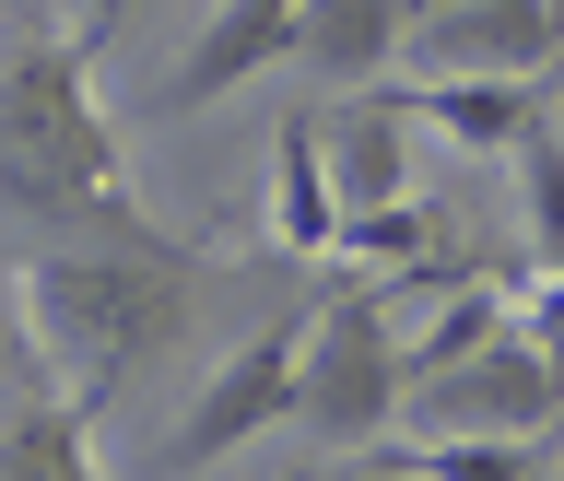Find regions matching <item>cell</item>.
<instances>
[{
	"label": "cell",
	"instance_id": "obj_12",
	"mask_svg": "<svg viewBox=\"0 0 564 481\" xmlns=\"http://www.w3.org/2000/svg\"><path fill=\"white\" fill-rule=\"evenodd\" d=\"M0 470H70V481H83V470H95V412L47 376L24 412L0 423Z\"/></svg>",
	"mask_w": 564,
	"mask_h": 481
},
{
	"label": "cell",
	"instance_id": "obj_14",
	"mask_svg": "<svg viewBox=\"0 0 564 481\" xmlns=\"http://www.w3.org/2000/svg\"><path fill=\"white\" fill-rule=\"evenodd\" d=\"M341 259H365V271H423L435 259V211L400 188V200H377V211H341Z\"/></svg>",
	"mask_w": 564,
	"mask_h": 481
},
{
	"label": "cell",
	"instance_id": "obj_11",
	"mask_svg": "<svg viewBox=\"0 0 564 481\" xmlns=\"http://www.w3.org/2000/svg\"><path fill=\"white\" fill-rule=\"evenodd\" d=\"M317 130H329V176H341V211H377V200H400V188H412V165H400V130H412V118H400L377 83H365V106L317 118Z\"/></svg>",
	"mask_w": 564,
	"mask_h": 481
},
{
	"label": "cell",
	"instance_id": "obj_3",
	"mask_svg": "<svg viewBox=\"0 0 564 481\" xmlns=\"http://www.w3.org/2000/svg\"><path fill=\"white\" fill-rule=\"evenodd\" d=\"M388 282H352V294H317L306 306V376H294V423L317 447L377 458L400 435V400H412V364H400V329H388Z\"/></svg>",
	"mask_w": 564,
	"mask_h": 481
},
{
	"label": "cell",
	"instance_id": "obj_20",
	"mask_svg": "<svg viewBox=\"0 0 564 481\" xmlns=\"http://www.w3.org/2000/svg\"><path fill=\"white\" fill-rule=\"evenodd\" d=\"M0 24H12V0H0Z\"/></svg>",
	"mask_w": 564,
	"mask_h": 481
},
{
	"label": "cell",
	"instance_id": "obj_8",
	"mask_svg": "<svg viewBox=\"0 0 564 481\" xmlns=\"http://www.w3.org/2000/svg\"><path fill=\"white\" fill-rule=\"evenodd\" d=\"M423 70H553L564 59V0H447L412 24Z\"/></svg>",
	"mask_w": 564,
	"mask_h": 481
},
{
	"label": "cell",
	"instance_id": "obj_6",
	"mask_svg": "<svg viewBox=\"0 0 564 481\" xmlns=\"http://www.w3.org/2000/svg\"><path fill=\"white\" fill-rule=\"evenodd\" d=\"M294 12H306V0H224V12L176 47V70L153 83V118H200V106H224L236 83H259L271 59H294Z\"/></svg>",
	"mask_w": 564,
	"mask_h": 481
},
{
	"label": "cell",
	"instance_id": "obj_15",
	"mask_svg": "<svg viewBox=\"0 0 564 481\" xmlns=\"http://www.w3.org/2000/svg\"><path fill=\"white\" fill-rule=\"evenodd\" d=\"M518 211H529V259L564 271V141H553V118L518 141Z\"/></svg>",
	"mask_w": 564,
	"mask_h": 481
},
{
	"label": "cell",
	"instance_id": "obj_16",
	"mask_svg": "<svg viewBox=\"0 0 564 481\" xmlns=\"http://www.w3.org/2000/svg\"><path fill=\"white\" fill-rule=\"evenodd\" d=\"M47 12H59V24H70V35H83V47L106 59V47H118V35H130L141 12H153V0H47Z\"/></svg>",
	"mask_w": 564,
	"mask_h": 481
},
{
	"label": "cell",
	"instance_id": "obj_10",
	"mask_svg": "<svg viewBox=\"0 0 564 481\" xmlns=\"http://www.w3.org/2000/svg\"><path fill=\"white\" fill-rule=\"evenodd\" d=\"M400 47H412V0H306L294 12V59L329 83H388Z\"/></svg>",
	"mask_w": 564,
	"mask_h": 481
},
{
	"label": "cell",
	"instance_id": "obj_19",
	"mask_svg": "<svg viewBox=\"0 0 564 481\" xmlns=\"http://www.w3.org/2000/svg\"><path fill=\"white\" fill-rule=\"evenodd\" d=\"M423 12H447V0H412V24H423Z\"/></svg>",
	"mask_w": 564,
	"mask_h": 481
},
{
	"label": "cell",
	"instance_id": "obj_1",
	"mask_svg": "<svg viewBox=\"0 0 564 481\" xmlns=\"http://www.w3.org/2000/svg\"><path fill=\"white\" fill-rule=\"evenodd\" d=\"M0 200L24 223H106V247H165L95 106V47L47 0H12V47H0Z\"/></svg>",
	"mask_w": 564,
	"mask_h": 481
},
{
	"label": "cell",
	"instance_id": "obj_5",
	"mask_svg": "<svg viewBox=\"0 0 564 481\" xmlns=\"http://www.w3.org/2000/svg\"><path fill=\"white\" fill-rule=\"evenodd\" d=\"M412 400H435V435H553L564 423V352L506 329V341L458 352L447 376H423Z\"/></svg>",
	"mask_w": 564,
	"mask_h": 481
},
{
	"label": "cell",
	"instance_id": "obj_18",
	"mask_svg": "<svg viewBox=\"0 0 564 481\" xmlns=\"http://www.w3.org/2000/svg\"><path fill=\"white\" fill-rule=\"evenodd\" d=\"M12 352H35V341H24V294L0 282V364H12Z\"/></svg>",
	"mask_w": 564,
	"mask_h": 481
},
{
	"label": "cell",
	"instance_id": "obj_9",
	"mask_svg": "<svg viewBox=\"0 0 564 481\" xmlns=\"http://www.w3.org/2000/svg\"><path fill=\"white\" fill-rule=\"evenodd\" d=\"M271 247L282 259H341V176H329V130L317 118L271 130Z\"/></svg>",
	"mask_w": 564,
	"mask_h": 481
},
{
	"label": "cell",
	"instance_id": "obj_13",
	"mask_svg": "<svg viewBox=\"0 0 564 481\" xmlns=\"http://www.w3.org/2000/svg\"><path fill=\"white\" fill-rule=\"evenodd\" d=\"M506 329H518V294H506V282H458V294H447V317H435L423 341H400V364H412V387H423V376H447L458 352L506 341Z\"/></svg>",
	"mask_w": 564,
	"mask_h": 481
},
{
	"label": "cell",
	"instance_id": "obj_4",
	"mask_svg": "<svg viewBox=\"0 0 564 481\" xmlns=\"http://www.w3.org/2000/svg\"><path fill=\"white\" fill-rule=\"evenodd\" d=\"M294 376H306V317H271L259 341H236L212 364V387L176 412V435L153 447V470H212V458L259 447L282 412H294Z\"/></svg>",
	"mask_w": 564,
	"mask_h": 481
},
{
	"label": "cell",
	"instance_id": "obj_2",
	"mask_svg": "<svg viewBox=\"0 0 564 481\" xmlns=\"http://www.w3.org/2000/svg\"><path fill=\"white\" fill-rule=\"evenodd\" d=\"M24 294V341L35 364L106 412L118 387L153 364V352L188 341V247H106V259H24L12 271Z\"/></svg>",
	"mask_w": 564,
	"mask_h": 481
},
{
	"label": "cell",
	"instance_id": "obj_17",
	"mask_svg": "<svg viewBox=\"0 0 564 481\" xmlns=\"http://www.w3.org/2000/svg\"><path fill=\"white\" fill-rule=\"evenodd\" d=\"M518 329H529L541 352H564V271H541V294L518 306Z\"/></svg>",
	"mask_w": 564,
	"mask_h": 481
},
{
	"label": "cell",
	"instance_id": "obj_7",
	"mask_svg": "<svg viewBox=\"0 0 564 481\" xmlns=\"http://www.w3.org/2000/svg\"><path fill=\"white\" fill-rule=\"evenodd\" d=\"M400 118L447 130L458 153H518L541 130V70H423V83H377Z\"/></svg>",
	"mask_w": 564,
	"mask_h": 481
}]
</instances>
